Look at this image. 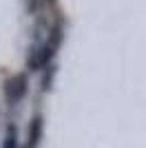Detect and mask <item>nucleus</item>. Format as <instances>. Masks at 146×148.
Returning <instances> with one entry per match:
<instances>
[{"instance_id":"1","label":"nucleus","mask_w":146,"mask_h":148,"mask_svg":"<svg viewBox=\"0 0 146 148\" xmlns=\"http://www.w3.org/2000/svg\"><path fill=\"white\" fill-rule=\"evenodd\" d=\"M24 93H27V77L24 75H16V77H11L7 82V99H9L11 106L18 104L24 97Z\"/></svg>"},{"instance_id":"2","label":"nucleus","mask_w":146,"mask_h":148,"mask_svg":"<svg viewBox=\"0 0 146 148\" xmlns=\"http://www.w3.org/2000/svg\"><path fill=\"white\" fill-rule=\"evenodd\" d=\"M40 130H42V119L36 117L31 122V128H29V148L38 146V142H40Z\"/></svg>"},{"instance_id":"3","label":"nucleus","mask_w":146,"mask_h":148,"mask_svg":"<svg viewBox=\"0 0 146 148\" xmlns=\"http://www.w3.org/2000/svg\"><path fill=\"white\" fill-rule=\"evenodd\" d=\"M2 148H18V135H16V128H13V126H9V130H7Z\"/></svg>"}]
</instances>
